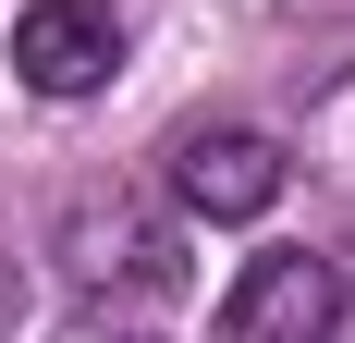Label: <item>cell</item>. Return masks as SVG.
Here are the masks:
<instances>
[{
	"instance_id": "6da1fadb",
	"label": "cell",
	"mask_w": 355,
	"mask_h": 343,
	"mask_svg": "<svg viewBox=\"0 0 355 343\" xmlns=\"http://www.w3.org/2000/svg\"><path fill=\"white\" fill-rule=\"evenodd\" d=\"M159 184H172L184 221H270L282 184H294V147L270 123H184L159 147Z\"/></svg>"
},
{
	"instance_id": "7a4b0ae2",
	"label": "cell",
	"mask_w": 355,
	"mask_h": 343,
	"mask_svg": "<svg viewBox=\"0 0 355 343\" xmlns=\"http://www.w3.org/2000/svg\"><path fill=\"white\" fill-rule=\"evenodd\" d=\"M209 343H343V270L319 245H257L220 294Z\"/></svg>"
},
{
	"instance_id": "3957f363",
	"label": "cell",
	"mask_w": 355,
	"mask_h": 343,
	"mask_svg": "<svg viewBox=\"0 0 355 343\" xmlns=\"http://www.w3.org/2000/svg\"><path fill=\"white\" fill-rule=\"evenodd\" d=\"M62 270L86 282V294H184V221H159V208L135 196H73L62 208Z\"/></svg>"
},
{
	"instance_id": "277c9868",
	"label": "cell",
	"mask_w": 355,
	"mask_h": 343,
	"mask_svg": "<svg viewBox=\"0 0 355 343\" xmlns=\"http://www.w3.org/2000/svg\"><path fill=\"white\" fill-rule=\"evenodd\" d=\"M123 74V12L110 0H25L12 12V86L37 99H98Z\"/></svg>"
},
{
	"instance_id": "5b68a950",
	"label": "cell",
	"mask_w": 355,
	"mask_h": 343,
	"mask_svg": "<svg viewBox=\"0 0 355 343\" xmlns=\"http://www.w3.org/2000/svg\"><path fill=\"white\" fill-rule=\"evenodd\" d=\"M306 160H319V172H343V184H355V74L331 86L319 110H306Z\"/></svg>"
},
{
	"instance_id": "8992f818",
	"label": "cell",
	"mask_w": 355,
	"mask_h": 343,
	"mask_svg": "<svg viewBox=\"0 0 355 343\" xmlns=\"http://www.w3.org/2000/svg\"><path fill=\"white\" fill-rule=\"evenodd\" d=\"M49 343H159V331H147V319L123 307V294H86V307H73V319H62Z\"/></svg>"
}]
</instances>
